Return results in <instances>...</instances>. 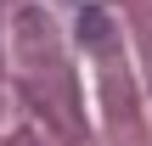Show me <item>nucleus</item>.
Returning a JSON list of instances; mask_svg holds the SVG:
<instances>
[{
  "label": "nucleus",
  "instance_id": "nucleus-1",
  "mask_svg": "<svg viewBox=\"0 0 152 146\" xmlns=\"http://www.w3.org/2000/svg\"><path fill=\"white\" fill-rule=\"evenodd\" d=\"M79 28H85L90 45H102V39H107V11H102V6H85V11H79Z\"/></svg>",
  "mask_w": 152,
  "mask_h": 146
}]
</instances>
